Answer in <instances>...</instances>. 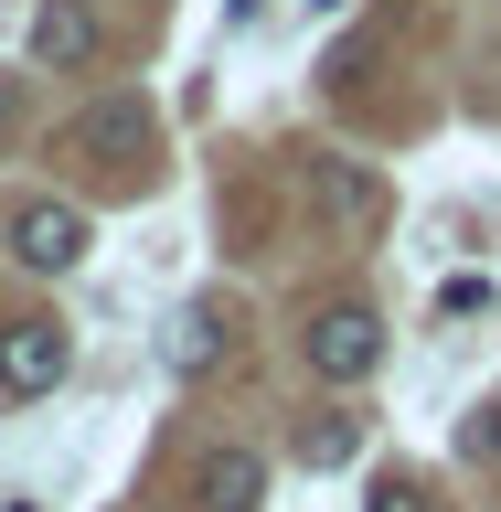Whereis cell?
Wrapping results in <instances>:
<instances>
[{"label":"cell","mask_w":501,"mask_h":512,"mask_svg":"<svg viewBox=\"0 0 501 512\" xmlns=\"http://www.w3.org/2000/svg\"><path fill=\"white\" fill-rule=\"evenodd\" d=\"M64 150H75V160H107V171H139V160L160 150V128H150L139 96H96V107L64 118Z\"/></svg>","instance_id":"cell-1"},{"label":"cell","mask_w":501,"mask_h":512,"mask_svg":"<svg viewBox=\"0 0 501 512\" xmlns=\"http://www.w3.org/2000/svg\"><path fill=\"white\" fill-rule=\"evenodd\" d=\"M75 374V331L64 320H0V395H54V384Z\"/></svg>","instance_id":"cell-2"},{"label":"cell","mask_w":501,"mask_h":512,"mask_svg":"<svg viewBox=\"0 0 501 512\" xmlns=\"http://www.w3.org/2000/svg\"><path fill=\"white\" fill-rule=\"evenodd\" d=\"M86 246H96V224L75 214V203H22V214H11V256H22L32 278H75Z\"/></svg>","instance_id":"cell-3"},{"label":"cell","mask_w":501,"mask_h":512,"mask_svg":"<svg viewBox=\"0 0 501 512\" xmlns=\"http://www.w3.org/2000/svg\"><path fill=\"white\" fill-rule=\"evenodd\" d=\"M374 363H384V320L363 310V299H342V310L310 320V374L320 384H363Z\"/></svg>","instance_id":"cell-4"},{"label":"cell","mask_w":501,"mask_h":512,"mask_svg":"<svg viewBox=\"0 0 501 512\" xmlns=\"http://www.w3.org/2000/svg\"><path fill=\"white\" fill-rule=\"evenodd\" d=\"M96 43H107V32H96L86 0H32V64H43V75H86Z\"/></svg>","instance_id":"cell-5"},{"label":"cell","mask_w":501,"mask_h":512,"mask_svg":"<svg viewBox=\"0 0 501 512\" xmlns=\"http://www.w3.org/2000/svg\"><path fill=\"white\" fill-rule=\"evenodd\" d=\"M256 502H267V459L256 448H214L192 470V512H256Z\"/></svg>","instance_id":"cell-6"},{"label":"cell","mask_w":501,"mask_h":512,"mask_svg":"<svg viewBox=\"0 0 501 512\" xmlns=\"http://www.w3.org/2000/svg\"><path fill=\"white\" fill-rule=\"evenodd\" d=\"M224 342H235V320H224V299H192L182 320H171V374L182 384H203L224 363Z\"/></svg>","instance_id":"cell-7"},{"label":"cell","mask_w":501,"mask_h":512,"mask_svg":"<svg viewBox=\"0 0 501 512\" xmlns=\"http://www.w3.org/2000/svg\"><path fill=\"white\" fill-rule=\"evenodd\" d=\"M352 448H363V416H320L310 438H299V459H310V470H342Z\"/></svg>","instance_id":"cell-8"},{"label":"cell","mask_w":501,"mask_h":512,"mask_svg":"<svg viewBox=\"0 0 501 512\" xmlns=\"http://www.w3.org/2000/svg\"><path fill=\"white\" fill-rule=\"evenodd\" d=\"M374 512H427V491L416 480H374Z\"/></svg>","instance_id":"cell-9"},{"label":"cell","mask_w":501,"mask_h":512,"mask_svg":"<svg viewBox=\"0 0 501 512\" xmlns=\"http://www.w3.org/2000/svg\"><path fill=\"white\" fill-rule=\"evenodd\" d=\"M470 448H480V459H491V448H501V406H491V416H480V427H470Z\"/></svg>","instance_id":"cell-10"},{"label":"cell","mask_w":501,"mask_h":512,"mask_svg":"<svg viewBox=\"0 0 501 512\" xmlns=\"http://www.w3.org/2000/svg\"><path fill=\"white\" fill-rule=\"evenodd\" d=\"M310 11H342V0H310Z\"/></svg>","instance_id":"cell-11"},{"label":"cell","mask_w":501,"mask_h":512,"mask_svg":"<svg viewBox=\"0 0 501 512\" xmlns=\"http://www.w3.org/2000/svg\"><path fill=\"white\" fill-rule=\"evenodd\" d=\"M0 118H11V86H0Z\"/></svg>","instance_id":"cell-12"}]
</instances>
